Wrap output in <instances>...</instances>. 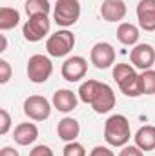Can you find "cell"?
<instances>
[{"label": "cell", "mask_w": 155, "mask_h": 156, "mask_svg": "<svg viewBox=\"0 0 155 156\" xmlns=\"http://www.w3.org/2000/svg\"><path fill=\"white\" fill-rule=\"evenodd\" d=\"M131 138L130 122L124 115H112L104 123V140L112 147H124Z\"/></svg>", "instance_id": "obj_1"}, {"label": "cell", "mask_w": 155, "mask_h": 156, "mask_svg": "<svg viewBox=\"0 0 155 156\" xmlns=\"http://www.w3.org/2000/svg\"><path fill=\"white\" fill-rule=\"evenodd\" d=\"M113 80L126 96H141V76L130 64H117L113 67Z\"/></svg>", "instance_id": "obj_2"}, {"label": "cell", "mask_w": 155, "mask_h": 156, "mask_svg": "<svg viewBox=\"0 0 155 156\" xmlns=\"http://www.w3.org/2000/svg\"><path fill=\"white\" fill-rule=\"evenodd\" d=\"M75 47V35L68 29H62V31H57L53 33L47 42H46V51L49 56H55V58H60V56H66L70 55V51Z\"/></svg>", "instance_id": "obj_3"}, {"label": "cell", "mask_w": 155, "mask_h": 156, "mask_svg": "<svg viewBox=\"0 0 155 156\" xmlns=\"http://www.w3.org/2000/svg\"><path fill=\"white\" fill-rule=\"evenodd\" d=\"M55 22L62 27H70L77 24L80 18V2L78 0H57L53 9Z\"/></svg>", "instance_id": "obj_4"}, {"label": "cell", "mask_w": 155, "mask_h": 156, "mask_svg": "<svg viewBox=\"0 0 155 156\" xmlns=\"http://www.w3.org/2000/svg\"><path fill=\"white\" fill-rule=\"evenodd\" d=\"M53 75V64L44 55H33L28 60V78L33 83H44Z\"/></svg>", "instance_id": "obj_5"}, {"label": "cell", "mask_w": 155, "mask_h": 156, "mask_svg": "<svg viewBox=\"0 0 155 156\" xmlns=\"http://www.w3.org/2000/svg\"><path fill=\"white\" fill-rule=\"evenodd\" d=\"M49 18L47 15H35L29 16L28 22L22 27V35L28 42H40L47 33H49Z\"/></svg>", "instance_id": "obj_6"}, {"label": "cell", "mask_w": 155, "mask_h": 156, "mask_svg": "<svg viewBox=\"0 0 155 156\" xmlns=\"http://www.w3.org/2000/svg\"><path fill=\"white\" fill-rule=\"evenodd\" d=\"M24 115L35 122H42V120H47L51 115V105L49 102L40 96V94H31L24 100Z\"/></svg>", "instance_id": "obj_7"}, {"label": "cell", "mask_w": 155, "mask_h": 156, "mask_svg": "<svg viewBox=\"0 0 155 156\" xmlns=\"http://www.w3.org/2000/svg\"><path fill=\"white\" fill-rule=\"evenodd\" d=\"M89 58H91V64H93L97 69H108V67H112L113 62H115V49H113V45L108 44V42H97V44L91 47Z\"/></svg>", "instance_id": "obj_8"}, {"label": "cell", "mask_w": 155, "mask_h": 156, "mask_svg": "<svg viewBox=\"0 0 155 156\" xmlns=\"http://www.w3.org/2000/svg\"><path fill=\"white\" fill-rule=\"evenodd\" d=\"M88 71V62L84 56H70L66 58V62L62 64V78L68 82H80L82 78L86 76Z\"/></svg>", "instance_id": "obj_9"}, {"label": "cell", "mask_w": 155, "mask_h": 156, "mask_svg": "<svg viewBox=\"0 0 155 156\" xmlns=\"http://www.w3.org/2000/svg\"><path fill=\"white\" fill-rule=\"evenodd\" d=\"M130 58L137 69H141V71L152 69V66L155 64V49L150 44H137L130 51Z\"/></svg>", "instance_id": "obj_10"}, {"label": "cell", "mask_w": 155, "mask_h": 156, "mask_svg": "<svg viewBox=\"0 0 155 156\" xmlns=\"http://www.w3.org/2000/svg\"><path fill=\"white\" fill-rule=\"evenodd\" d=\"M115 102L117 100H115V93H113V89H112L108 83L100 82V87H99V91H97V94H95V98H93V102H91L93 111L99 113V115L110 113V111L115 107Z\"/></svg>", "instance_id": "obj_11"}, {"label": "cell", "mask_w": 155, "mask_h": 156, "mask_svg": "<svg viewBox=\"0 0 155 156\" xmlns=\"http://www.w3.org/2000/svg\"><path fill=\"white\" fill-rule=\"evenodd\" d=\"M137 20L141 29L155 31V0H141L137 4Z\"/></svg>", "instance_id": "obj_12"}, {"label": "cell", "mask_w": 155, "mask_h": 156, "mask_svg": "<svg viewBox=\"0 0 155 156\" xmlns=\"http://www.w3.org/2000/svg\"><path fill=\"white\" fill-rule=\"evenodd\" d=\"M100 15L106 22H120L126 16V4L122 0H104L100 5Z\"/></svg>", "instance_id": "obj_13"}, {"label": "cell", "mask_w": 155, "mask_h": 156, "mask_svg": "<svg viewBox=\"0 0 155 156\" xmlns=\"http://www.w3.org/2000/svg\"><path fill=\"white\" fill-rule=\"evenodd\" d=\"M78 104L77 94L70 89H59L53 94V107L60 113H71Z\"/></svg>", "instance_id": "obj_14"}, {"label": "cell", "mask_w": 155, "mask_h": 156, "mask_svg": "<svg viewBox=\"0 0 155 156\" xmlns=\"http://www.w3.org/2000/svg\"><path fill=\"white\" fill-rule=\"evenodd\" d=\"M39 138V129L35 123L31 122H22L15 127L13 131V140L18 144V145H29L33 144L35 140Z\"/></svg>", "instance_id": "obj_15"}, {"label": "cell", "mask_w": 155, "mask_h": 156, "mask_svg": "<svg viewBox=\"0 0 155 156\" xmlns=\"http://www.w3.org/2000/svg\"><path fill=\"white\" fill-rule=\"evenodd\" d=\"M57 134L64 142H75L77 136L80 134V123L71 116L62 118L59 122V125H57Z\"/></svg>", "instance_id": "obj_16"}, {"label": "cell", "mask_w": 155, "mask_h": 156, "mask_svg": "<svg viewBox=\"0 0 155 156\" xmlns=\"http://www.w3.org/2000/svg\"><path fill=\"white\" fill-rule=\"evenodd\" d=\"M133 138L141 151H155V125H142Z\"/></svg>", "instance_id": "obj_17"}, {"label": "cell", "mask_w": 155, "mask_h": 156, "mask_svg": "<svg viewBox=\"0 0 155 156\" xmlns=\"http://www.w3.org/2000/svg\"><path fill=\"white\" fill-rule=\"evenodd\" d=\"M139 27L133 26V24H128V22H122L119 27H117V38L122 45H135L139 42Z\"/></svg>", "instance_id": "obj_18"}, {"label": "cell", "mask_w": 155, "mask_h": 156, "mask_svg": "<svg viewBox=\"0 0 155 156\" xmlns=\"http://www.w3.org/2000/svg\"><path fill=\"white\" fill-rule=\"evenodd\" d=\"M20 22V13L13 7H0V29L2 31H9L13 27H17Z\"/></svg>", "instance_id": "obj_19"}, {"label": "cell", "mask_w": 155, "mask_h": 156, "mask_svg": "<svg viewBox=\"0 0 155 156\" xmlns=\"http://www.w3.org/2000/svg\"><path fill=\"white\" fill-rule=\"evenodd\" d=\"M99 87H100V82L99 80H86V82H82L80 87H78V98H80V102L91 105V102H93Z\"/></svg>", "instance_id": "obj_20"}, {"label": "cell", "mask_w": 155, "mask_h": 156, "mask_svg": "<svg viewBox=\"0 0 155 156\" xmlns=\"http://www.w3.org/2000/svg\"><path fill=\"white\" fill-rule=\"evenodd\" d=\"M26 13L28 16H35V15H49L51 11V4L49 0H26Z\"/></svg>", "instance_id": "obj_21"}, {"label": "cell", "mask_w": 155, "mask_h": 156, "mask_svg": "<svg viewBox=\"0 0 155 156\" xmlns=\"http://www.w3.org/2000/svg\"><path fill=\"white\" fill-rule=\"evenodd\" d=\"M141 91L142 94H155V71L146 69L141 75Z\"/></svg>", "instance_id": "obj_22"}, {"label": "cell", "mask_w": 155, "mask_h": 156, "mask_svg": "<svg viewBox=\"0 0 155 156\" xmlns=\"http://www.w3.org/2000/svg\"><path fill=\"white\" fill-rule=\"evenodd\" d=\"M64 156H86V149L78 142H68L64 145Z\"/></svg>", "instance_id": "obj_23"}, {"label": "cell", "mask_w": 155, "mask_h": 156, "mask_svg": "<svg viewBox=\"0 0 155 156\" xmlns=\"http://www.w3.org/2000/svg\"><path fill=\"white\" fill-rule=\"evenodd\" d=\"M11 78V66L7 60H0V83H7Z\"/></svg>", "instance_id": "obj_24"}, {"label": "cell", "mask_w": 155, "mask_h": 156, "mask_svg": "<svg viewBox=\"0 0 155 156\" xmlns=\"http://www.w3.org/2000/svg\"><path fill=\"white\" fill-rule=\"evenodd\" d=\"M11 127V116L6 109H0V134H7Z\"/></svg>", "instance_id": "obj_25"}, {"label": "cell", "mask_w": 155, "mask_h": 156, "mask_svg": "<svg viewBox=\"0 0 155 156\" xmlns=\"http://www.w3.org/2000/svg\"><path fill=\"white\" fill-rule=\"evenodd\" d=\"M29 156H55L53 154V151H51V147H47V145H37V147H33L31 151H29Z\"/></svg>", "instance_id": "obj_26"}, {"label": "cell", "mask_w": 155, "mask_h": 156, "mask_svg": "<svg viewBox=\"0 0 155 156\" xmlns=\"http://www.w3.org/2000/svg\"><path fill=\"white\" fill-rule=\"evenodd\" d=\"M119 156H144V154L137 145H124L122 151L119 153Z\"/></svg>", "instance_id": "obj_27"}, {"label": "cell", "mask_w": 155, "mask_h": 156, "mask_svg": "<svg viewBox=\"0 0 155 156\" xmlns=\"http://www.w3.org/2000/svg\"><path fill=\"white\" fill-rule=\"evenodd\" d=\"M89 156H115V154H113L112 149H108V147H104V145H97V147L91 149Z\"/></svg>", "instance_id": "obj_28"}, {"label": "cell", "mask_w": 155, "mask_h": 156, "mask_svg": "<svg viewBox=\"0 0 155 156\" xmlns=\"http://www.w3.org/2000/svg\"><path fill=\"white\" fill-rule=\"evenodd\" d=\"M0 156H20V154H18V151H17V149H13V147L6 145V147H2V149H0Z\"/></svg>", "instance_id": "obj_29"}]
</instances>
